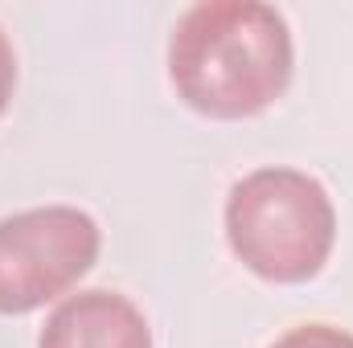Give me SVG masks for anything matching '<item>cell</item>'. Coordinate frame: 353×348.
<instances>
[{
    "mask_svg": "<svg viewBox=\"0 0 353 348\" xmlns=\"http://www.w3.org/2000/svg\"><path fill=\"white\" fill-rule=\"evenodd\" d=\"M12 94H17V50H12L8 33L0 29V115L8 111Z\"/></svg>",
    "mask_w": 353,
    "mask_h": 348,
    "instance_id": "8992f818",
    "label": "cell"
},
{
    "mask_svg": "<svg viewBox=\"0 0 353 348\" xmlns=\"http://www.w3.org/2000/svg\"><path fill=\"white\" fill-rule=\"evenodd\" d=\"M271 348H353V332L333 328V324H300L283 332Z\"/></svg>",
    "mask_w": 353,
    "mask_h": 348,
    "instance_id": "5b68a950",
    "label": "cell"
},
{
    "mask_svg": "<svg viewBox=\"0 0 353 348\" xmlns=\"http://www.w3.org/2000/svg\"><path fill=\"white\" fill-rule=\"evenodd\" d=\"M103 230L79 205H37L0 217V316L62 303L99 262Z\"/></svg>",
    "mask_w": 353,
    "mask_h": 348,
    "instance_id": "3957f363",
    "label": "cell"
},
{
    "mask_svg": "<svg viewBox=\"0 0 353 348\" xmlns=\"http://www.w3.org/2000/svg\"><path fill=\"white\" fill-rule=\"evenodd\" d=\"M226 246L255 279L300 287L316 279L337 246V205L312 173L271 164L230 184Z\"/></svg>",
    "mask_w": 353,
    "mask_h": 348,
    "instance_id": "7a4b0ae2",
    "label": "cell"
},
{
    "mask_svg": "<svg viewBox=\"0 0 353 348\" xmlns=\"http://www.w3.org/2000/svg\"><path fill=\"white\" fill-rule=\"evenodd\" d=\"M176 98L218 123L271 111L296 74L288 17L259 0H201L176 17L165 50Z\"/></svg>",
    "mask_w": 353,
    "mask_h": 348,
    "instance_id": "6da1fadb",
    "label": "cell"
},
{
    "mask_svg": "<svg viewBox=\"0 0 353 348\" xmlns=\"http://www.w3.org/2000/svg\"><path fill=\"white\" fill-rule=\"evenodd\" d=\"M37 348H152L148 316L119 291L66 295L37 336Z\"/></svg>",
    "mask_w": 353,
    "mask_h": 348,
    "instance_id": "277c9868",
    "label": "cell"
}]
</instances>
